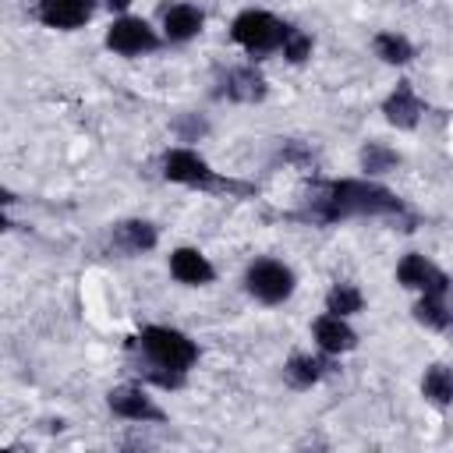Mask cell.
I'll list each match as a JSON object with an SVG mask.
<instances>
[{
	"mask_svg": "<svg viewBox=\"0 0 453 453\" xmlns=\"http://www.w3.org/2000/svg\"><path fill=\"white\" fill-rule=\"evenodd\" d=\"M393 212H403V202L389 188L372 180H333L315 198V216L326 223L347 216H393Z\"/></svg>",
	"mask_w": 453,
	"mask_h": 453,
	"instance_id": "cell-1",
	"label": "cell"
},
{
	"mask_svg": "<svg viewBox=\"0 0 453 453\" xmlns=\"http://www.w3.org/2000/svg\"><path fill=\"white\" fill-rule=\"evenodd\" d=\"M138 347L156 368H166V372H188L198 361L195 340H188L180 329H170V326H145L138 336Z\"/></svg>",
	"mask_w": 453,
	"mask_h": 453,
	"instance_id": "cell-2",
	"label": "cell"
},
{
	"mask_svg": "<svg viewBox=\"0 0 453 453\" xmlns=\"http://www.w3.org/2000/svg\"><path fill=\"white\" fill-rule=\"evenodd\" d=\"M287 28L290 25H283L276 14H269V11H241L237 18H234V25H230V39L237 42V46H244L251 57H258V53H273V50H280L283 46V39H287Z\"/></svg>",
	"mask_w": 453,
	"mask_h": 453,
	"instance_id": "cell-3",
	"label": "cell"
},
{
	"mask_svg": "<svg viewBox=\"0 0 453 453\" xmlns=\"http://www.w3.org/2000/svg\"><path fill=\"white\" fill-rule=\"evenodd\" d=\"M244 287H248V294L255 301L280 304V301H287L294 294V273L276 258H258V262H251V269L244 276Z\"/></svg>",
	"mask_w": 453,
	"mask_h": 453,
	"instance_id": "cell-4",
	"label": "cell"
},
{
	"mask_svg": "<svg viewBox=\"0 0 453 453\" xmlns=\"http://www.w3.org/2000/svg\"><path fill=\"white\" fill-rule=\"evenodd\" d=\"M163 177L188 188H230V180H223L195 149H170L163 156Z\"/></svg>",
	"mask_w": 453,
	"mask_h": 453,
	"instance_id": "cell-5",
	"label": "cell"
},
{
	"mask_svg": "<svg viewBox=\"0 0 453 453\" xmlns=\"http://www.w3.org/2000/svg\"><path fill=\"white\" fill-rule=\"evenodd\" d=\"M106 46L120 57H142V53H152L159 46V35L156 28L145 21V18H117L106 32Z\"/></svg>",
	"mask_w": 453,
	"mask_h": 453,
	"instance_id": "cell-6",
	"label": "cell"
},
{
	"mask_svg": "<svg viewBox=\"0 0 453 453\" xmlns=\"http://www.w3.org/2000/svg\"><path fill=\"white\" fill-rule=\"evenodd\" d=\"M396 280H400L407 290H421V294H439V297H446V290H449V276H446L439 265H432L425 255H414V251L400 258Z\"/></svg>",
	"mask_w": 453,
	"mask_h": 453,
	"instance_id": "cell-7",
	"label": "cell"
},
{
	"mask_svg": "<svg viewBox=\"0 0 453 453\" xmlns=\"http://www.w3.org/2000/svg\"><path fill=\"white\" fill-rule=\"evenodd\" d=\"M106 403H110V411L117 418H127V421H163L166 418L138 386H117V389H110Z\"/></svg>",
	"mask_w": 453,
	"mask_h": 453,
	"instance_id": "cell-8",
	"label": "cell"
},
{
	"mask_svg": "<svg viewBox=\"0 0 453 453\" xmlns=\"http://www.w3.org/2000/svg\"><path fill=\"white\" fill-rule=\"evenodd\" d=\"M96 11V0H39V21L50 28H81Z\"/></svg>",
	"mask_w": 453,
	"mask_h": 453,
	"instance_id": "cell-9",
	"label": "cell"
},
{
	"mask_svg": "<svg viewBox=\"0 0 453 453\" xmlns=\"http://www.w3.org/2000/svg\"><path fill=\"white\" fill-rule=\"evenodd\" d=\"M311 333H315V343H319L326 354H347V350L357 347V333L347 326L343 315H333V311L319 315V319L311 322Z\"/></svg>",
	"mask_w": 453,
	"mask_h": 453,
	"instance_id": "cell-10",
	"label": "cell"
},
{
	"mask_svg": "<svg viewBox=\"0 0 453 453\" xmlns=\"http://www.w3.org/2000/svg\"><path fill=\"white\" fill-rule=\"evenodd\" d=\"M382 113H386V120H389L393 127L411 131V127H418V120H421V113H425V103L414 96V88H411L407 81H400V85L386 96Z\"/></svg>",
	"mask_w": 453,
	"mask_h": 453,
	"instance_id": "cell-11",
	"label": "cell"
},
{
	"mask_svg": "<svg viewBox=\"0 0 453 453\" xmlns=\"http://www.w3.org/2000/svg\"><path fill=\"white\" fill-rule=\"evenodd\" d=\"M170 273H173L177 283H188V287H205V283L216 280L212 262L198 248H177L170 255Z\"/></svg>",
	"mask_w": 453,
	"mask_h": 453,
	"instance_id": "cell-12",
	"label": "cell"
},
{
	"mask_svg": "<svg viewBox=\"0 0 453 453\" xmlns=\"http://www.w3.org/2000/svg\"><path fill=\"white\" fill-rule=\"evenodd\" d=\"M202 11L198 7H191V4H173V7H166V14H163V32H166V39L170 42H188V39H195L198 32H202Z\"/></svg>",
	"mask_w": 453,
	"mask_h": 453,
	"instance_id": "cell-13",
	"label": "cell"
},
{
	"mask_svg": "<svg viewBox=\"0 0 453 453\" xmlns=\"http://www.w3.org/2000/svg\"><path fill=\"white\" fill-rule=\"evenodd\" d=\"M223 92L234 103H258V99H265V78L255 67H234V71H226Z\"/></svg>",
	"mask_w": 453,
	"mask_h": 453,
	"instance_id": "cell-14",
	"label": "cell"
},
{
	"mask_svg": "<svg viewBox=\"0 0 453 453\" xmlns=\"http://www.w3.org/2000/svg\"><path fill=\"white\" fill-rule=\"evenodd\" d=\"M156 241H159V234H156V226L145 223V219H127V223H120V226L113 230V244H117L120 251H127V255L152 251Z\"/></svg>",
	"mask_w": 453,
	"mask_h": 453,
	"instance_id": "cell-15",
	"label": "cell"
},
{
	"mask_svg": "<svg viewBox=\"0 0 453 453\" xmlns=\"http://www.w3.org/2000/svg\"><path fill=\"white\" fill-rule=\"evenodd\" d=\"M421 393L425 400H432L435 407H449L453 403V368L446 365H432L421 379Z\"/></svg>",
	"mask_w": 453,
	"mask_h": 453,
	"instance_id": "cell-16",
	"label": "cell"
},
{
	"mask_svg": "<svg viewBox=\"0 0 453 453\" xmlns=\"http://www.w3.org/2000/svg\"><path fill=\"white\" fill-rule=\"evenodd\" d=\"M283 379L294 386V389H308L322 379V361L311 357V354H294L287 365H283Z\"/></svg>",
	"mask_w": 453,
	"mask_h": 453,
	"instance_id": "cell-17",
	"label": "cell"
},
{
	"mask_svg": "<svg viewBox=\"0 0 453 453\" xmlns=\"http://www.w3.org/2000/svg\"><path fill=\"white\" fill-rule=\"evenodd\" d=\"M414 319H418L421 326H428V329H449L453 311L446 308V297H439V294H421V301L414 304Z\"/></svg>",
	"mask_w": 453,
	"mask_h": 453,
	"instance_id": "cell-18",
	"label": "cell"
},
{
	"mask_svg": "<svg viewBox=\"0 0 453 453\" xmlns=\"http://www.w3.org/2000/svg\"><path fill=\"white\" fill-rule=\"evenodd\" d=\"M365 308V294L354 287V283H336L329 294H326V311L333 315H357Z\"/></svg>",
	"mask_w": 453,
	"mask_h": 453,
	"instance_id": "cell-19",
	"label": "cell"
},
{
	"mask_svg": "<svg viewBox=\"0 0 453 453\" xmlns=\"http://www.w3.org/2000/svg\"><path fill=\"white\" fill-rule=\"evenodd\" d=\"M372 46H375V57H382L386 64H407L414 57V46L396 32H379Z\"/></svg>",
	"mask_w": 453,
	"mask_h": 453,
	"instance_id": "cell-20",
	"label": "cell"
},
{
	"mask_svg": "<svg viewBox=\"0 0 453 453\" xmlns=\"http://www.w3.org/2000/svg\"><path fill=\"white\" fill-rule=\"evenodd\" d=\"M400 163V156L389 149V145H382V142H368L365 149H361V170L365 173H386V170H393Z\"/></svg>",
	"mask_w": 453,
	"mask_h": 453,
	"instance_id": "cell-21",
	"label": "cell"
},
{
	"mask_svg": "<svg viewBox=\"0 0 453 453\" xmlns=\"http://www.w3.org/2000/svg\"><path fill=\"white\" fill-rule=\"evenodd\" d=\"M283 57L290 60V64H304L308 57H311V35L308 32H301V28H287V39H283Z\"/></svg>",
	"mask_w": 453,
	"mask_h": 453,
	"instance_id": "cell-22",
	"label": "cell"
},
{
	"mask_svg": "<svg viewBox=\"0 0 453 453\" xmlns=\"http://www.w3.org/2000/svg\"><path fill=\"white\" fill-rule=\"evenodd\" d=\"M110 4V11H127L131 7V0H106Z\"/></svg>",
	"mask_w": 453,
	"mask_h": 453,
	"instance_id": "cell-23",
	"label": "cell"
}]
</instances>
